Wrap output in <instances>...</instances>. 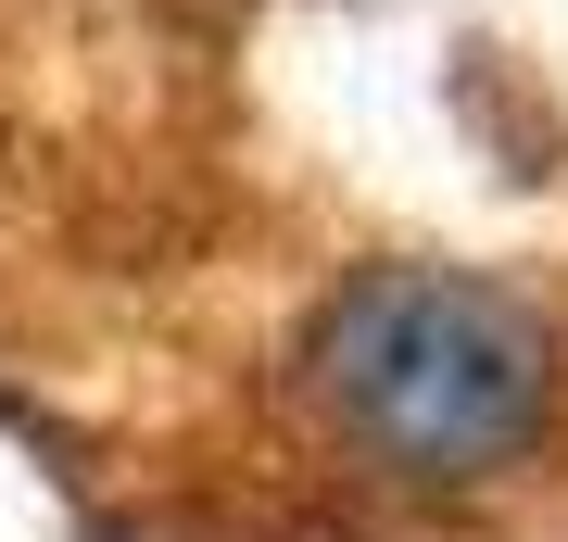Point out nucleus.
I'll return each instance as SVG.
<instances>
[{"mask_svg":"<svg viewBox=\"0 0 568 542\" xmlns=\"http://www.w3.org/2000/svg\"><path fill=\"white\" fill-rule=\"evenodd\" d=\"M316 391L392 480H493L556 417V341L530 303L455 265H366L316 316Z\"/></svg>","mask_w":568,"mask_h":542,"instance_id":"f257e3e1","label":"nucleus"}]
</instances>
